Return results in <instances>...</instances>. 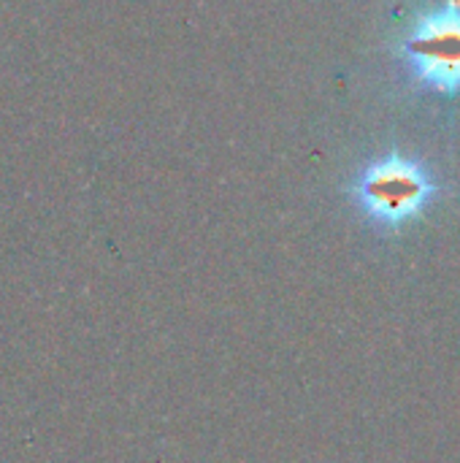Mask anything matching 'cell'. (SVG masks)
Masks as SVG:
<instances>
[{"label": "cell", "mask_w": 460, "mask_h": 463, "mask_svg": "<svg viewBox=\"0 0 460 463\" xmlns=\"http://www.w3.org/2000/svg\"><path fill=\"white\" fill-rule=\"evenodd\" d=\"M437 182L420 160L390 152L371 165L352 184V198L371 225L380 231H401L431 206Z\"/></svg>", "instance_id": "6da1fadb"}, {"label": "cell", "mask_w": 460, "mask_h": 463, "mask_svg": "<svg viewBox=\"0 0 460 463\" xmlns=\"http://www.w3.org/2000/svg\"><path fill=\"white\" fill-rule=\"evenodd\" d=\"M401 57L418 84L439 95L460 92V0L418 16L401 38Z\"/></svg>", "instance_id": "7a4b0ae2"}]
</instances>
